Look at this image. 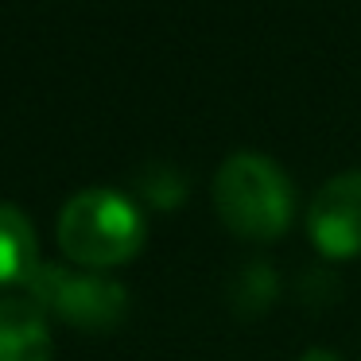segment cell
Here are the masks:
<instances>
[{
	"label": "cell",
	"mask_w": 361,
	"mask_h": 361,
	"mask_svg": "<svg viewBox=\"0 0 361 361\" xmlns=\"http://www.w3.org/2000/svg\"><path fill=\"white\" fill-rule=\"evenodd\" d=\"M148 241L140 206L109 187L78 190L59 214V249L71 264L105 272L140 257Z\"/></svg>",
	"instance_id": "2"
},
{
	"label": "cell",
	"mask_w": 361,
	"mask_h": 361,
	"mask_svg": "<svg viewBox=\"0 0 361 361\" xmlns=\"http://www.w3.org/2000/svg\"><path fill=\"white\" fill-rule=\"evenodd\" d=\"M307 237L330 260L361 252V171H342L314 190L307 206Z\"/></svg>",
	"instance_id": "4"
},
{
	"label": "cell",
	"mask_w": 361,
	"mask_h": 361,
	"mask_svg": "<svg viewBox=\"0 0 361 361\" xmlns=\"http://www.w3.org/2000/svg\"><path fill=\"white\" fill-rule=\"evenodd\" d=\"M140 190H144V202L159 206V210H171V206H179L187 198V179L179 171H171V167L156 164L140 175Z\"/></svg>",
	"instance_id": "7"
},
{
	"label": "cell",
	"mask_w": 361,
	"mask_h": 361,
	"mask_svg": "<svg viewBox=\"0 0 361 361\" xmlns=\"http://www.w3.org/2000/svg\"><path fill=\"white\" fill-rule=\"evenodd\" d=\"M47 314L27 295H0V361H51Z\"/></svg>",
	"instance_id": "5"
},
{
	"label": "cell",
	"mask_w": 361,
	"mask_h": 361,
	"mask_svg": "<svg viewBox=\"0 0 361 361\" xmlns=\"http://www.w3.org/2000/svg\"><path fill=\"white\" fill-rule=\"evenodd\" d=\"M299 361H342V357H338L334 350H322V345H314V350H307Z\"/></svg>",
	"instance_id": "8"
},
{
	"label": "cell",
	"mask_w": 361,
	"mask_h": 361,
	"mask_svg": "<svg viewBox=\"0 0 361 361\" xmlns=\"http://www.w3.org/2000/svg\"><path fill=\"white\" fill-rule=\"evenodd\" d=\"M39 237L20 206L0 202V288H27L39 272Z\"/></svg>",
	"instance_id": "6"
},
{
	"label": "cell",
	"mask_w": 361,
	"mask_h": 361,
	"mask_svg": "<svg viewBox=\"0 0 361 361\" xmlns=\"http://www.w3.org/2000/svg\"><path fill=\"white\" fill-rule=\"evenodd\" d=\"M24 291L47 319H59L74 330H90V334H105V330L121 326L128 314L125 283L90 272V268L78 272L71 264H39V272L32 276Z\"/></svg>",
	"instance_id": "3"
},
{
	"label": "cell",
	"mask_w": 361,
	"mask_h": 361,
	"mask_svg": "<svg viewBox=\"0 0 361 361\" xmlns=\"http://www.w3.org/2000/svg\"><path fill=\"white\" fill-rule=\"evenodd\" d=\"M214 210L241 241H280L295 221V190L276 159L233 152L214 175Z\"/></svg>",
	"instance_id": "1"
}]
</instances>
